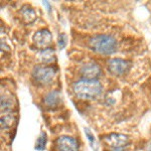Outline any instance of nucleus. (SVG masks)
<instances>
[{
    "instance_id": "1",
    "label": "nucleus",
    "mask_w": 151,
    "mask_h": 151,
    "mask_svg": "<svg viewBox=\"0 0 151 151\" xmlns=\"http://www.w3.org/2000/svg\"><path fill=\"white\" fill-rule=\"evenodd\" d=\"M103 87L98 80L82 79L73 84V91L76 96L83 100H93L101 95Z\"/></svg>"
},
{
    "instance_id": "2",
    "label": "nucleus",
    "mask_w": 151,
    "mask_h": 151,
    "mask_svg": "<svg viewBox=\"0 0 151 151\" xmlns=\"http://www.w3.org/2000/svg\"><path fill=\"white\" fill-rule=\"evenodd\" d=\"M90 50L99 55H110L118 48V41L109 35H96L92 36L88 42Z\"/></svg>"
},
{
    "instance_id": "3",
    "label": "nucleus",
    "mask_w": 151,
    "mask_h": 151,
    "mask_svg": "<svg viewBox=\"0 0 151 151\" xmlns=\"http://www.w3.org/2000/svg\"><path fill=\"white\" fill-rule=\"evenodd\" d=\"M57 70L55 68L48 65H37L32 70V77L38 84L50 85L53 81Z\"/></svg>"
},
{
    "instance_id": "4",
    "label": "nucleus",
    "mask_w": 151,
    "mask_h": 151,
    "mask_svg": "<svg viewBox=\"0 0 151 151\" xmlns=\"http://www.w3.org/2000/svg\"><path fill=\"white\" fill-rule=\"evenodd\" d=\"M33 42L36 45V47L40 48V50L48 48L52 42V35L48 29L42 28L37 30L33 35Z\"/></svg>"
},
{
    "instance_id": "5",
    "label": "nucleus",
    "mask_w": 151,
    "mask_h": 151,
    "mask_svg": "<svg viewBox=\"0 0 151 151\" xmlns=\"http://www.w3.org/2000/svg\"><path fill=\"white\" fill-rule=\"evenodd\" d=\"M130 69V63L122 58H112L108 63V70L114 76H123Z\"/></svg>"
},
{
    "instance_id": "6",
    "label": "nucleus",
    "mask_w": 151,
    "mask_h": 151,
    "mask_svg": "<svg viewBox=\"0 0 151 151\" xmlns=\"http://www.w3.org/2000/svg\"><path fill=\"white\" fill-rule=\"evenodd\" d=\"M83 79L97 80L102 75V70L100 65L95 62H89L85 64L80 70Z\"/></svg>"
},
{
    "instance_id": "7",
    "label": "nucleus",
    "mask_w": 151,
    "mask_h": 151,
    "mask_svg": "<svg viewBox=\"0 0 151 151\" xmlns=\"http://www.w3.org/2000/svg\"><path fill=\"white\" fill-rule=\"evenodd\" d=\"M57 151H79V145L75 138L70 136H60L55 140Z\"/></svg>"
},
{
    "instance_id": "8",
    "label": "nucleus",
    "mask_w": 151,
    "mask_h": 151,
    "mask_svg": "<svg viewBox=\"0 0 151 151\" xmlns=\"http://www.w3.org/2000/svg\"><path fill=\"white\" fill-rule=\"evenodd\" d=\"M104 140L111 148L124 147V146H128L129 144L128 136L124 135V134H117V133L109 134L108 136H106V138Z\"/></svg>"
},
{
    "instance_id": "9",
    "label": "nucleus",
    "mask_w": 151,
    "mask_h": 151,
    "mask_svg": "<svg viewBox=\"0 0 151 151\" xmlns=\"http://www.w3.org/2000/svg\"><path fill=\"white\" fill-rule=\"evenodd\" d=\"M62 102V94L57 90L50 92L43 99V103L47 108H57Z\"/></svg>"
},
{
    "instance_id": "10",
    "label": "nucleus",
    "mask_w": 151,
    "mask_h": 151,
    "mask_svg": "<svg viewBox=\"0 0 151 151\" xmlns=\"http://www.w3.org/2000/svg\"><path fill=\"white\" fill-rule=\"evenodd\" d=\"M38 60L45 65H50L55 62V52L52 47L45 48L38 52Z\"/></svg>"
},
{
    "instance_id": "11",
    "label": "nucleus",
    "mask_w": 151,
    "mask_h": 151,
    "mask_svg": "<svg viewBox=\"0 0 151 151\" xmlns=\"http://www.w3.org/2000/svg\"><path fill=\"white\" fill-rule=\"evenodd\" d=\"M20 15L22 20L26 24L32 23L36 19V13L35 9L29 5H23L20 9Z\"/></svg>"
},
{
    "instance_id": "12",
    "label": "nucleus",
    "mask_w": 151,
    "mask_h": 151,
    "mask_svg": "<svg viewBox=\"0 0 151 151\" xmlns=\"http://www.w3.org/2000/svg\"><path fill=\"white\" fill-rule=\"evenodd\" d=\"M16 121V118L12 112L2 113L1 115V128L2 129H9L13 126L14 122Z\"/></svg>"
},
{
    "instance_id": "13",
    "label": "nucleus",
    "mask_w": 151,
    "mask_h": 151,
    "mask_svg": "<svg viewBox=\"0 0 151 151\" xmlns=\"http://www.w3.org/2000/svg\"><path fill=\"white\" fill-rule=\"evenodd\" d=\"M14 107V102L11 97L2 95L1 96V111L2 113H7V112H11Z\"/></svg>"
},
{
    "instance_id": "14",
    "label": "nucleus",
    "mask_w": 151,
    "mask_h": 151,
    "mask_svg": "<svg viewBox=\"0 0 151 151\" xmlns=\"http://www.w3.org/2000/svg\"><path fill=\"white\" fill-rule=\"evenodd\" d=\"M45 144H47V133L41 132L35 142V149L38 151L43 150L45 148Z\"/></svg>"
},
{
    "instance_id": "15",
    "label": "nucleus",
    "mask_w": 151,
    "mask_h": 151,
    "mask_svg": "<svg viewBox=\"0 0 151 151\" xmlns=\"http://www.w3.org/2000/svg\"><path fill=\"white\" fill-rule=\"evenodd\" d=\"M85 135H86V137L88 138V140H89L90 144H91V147L96 150L97 149L96 148V139H95V136L93 135V133L91 132V130H90L89 128H85Z\"/></svg>"
},
{
    "instance_id": "16",
    "label": "nucleus",
    "mask_w": 151,
    "mask_h": 151,
    "mask_svg": "<svg viewBox=\"0 0 151 151\" xmlns=\"http://www.w3.org/2000/svg\"><path fill=\"white\" fill-rule=\"evenodd\" d=\"M67 40H68V38H67V35H65V33H60V35H58V47L60 50H63V48L65 47V45H67Z\"/></svg>"
},
{
    "instance_id": "17",
    "label": "nucleus",
    "mask_w": 151,
    "mask_h": 151,
    "mask_svg": "<svg viewBox=\"0 0 151 151\" xmlns=\"http://www.w3.org/2000/svg\"><path fill=\"white\" fill-rule=\"evenodd\" d=\"M112 151H128V149H127V146H124V147L112 148Z\"/></svg>"
},
{
    "instance_id": "18",
    "label": "nucleus",
    "mask_w": 151,
    "mask_h": 151,
    "mask_svg": "<svg viewBox=\"0 0 151 151\" xmlns=\"http://www.w3.org/2000/svg\"><path fill=\"white\" fill-rule=\"evenodd\" d=\"M42 5L47 8V11H50V2L48 1H43L42 2Z\"/></svg>"
},
{
    "instance_id": "19",
    "label": "nucleus",
    "mask_w": 151,
    "mask_h": 151,
    "mask_svg": "<svg viewBox=\"0 0 151 151\" xmlns=\"http://www.w3.org/2000/svg\"><path fill=\"white\" fill-rule=\"evenodd\" d=\"M146 151H151V143L147 145V147H146Z\"/></svg>"
}]
</instances>
